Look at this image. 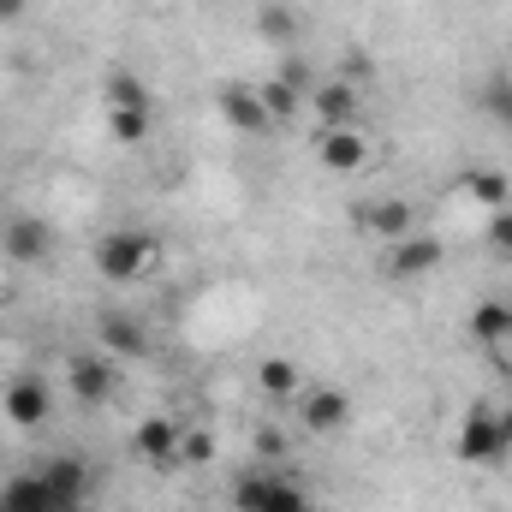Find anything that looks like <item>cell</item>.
Listing matches in <instances>:
<instances>
[{
	"label": "cell",
	"mask_w": 512,
	"mask_h": 512,
	"mask_svg": "<svg viewBox=\"0 0 512 512\" xmlns=\"http://www.w3.org/2000/svg\"><path fill=\"white\" fill-rule=\"evenodd\" d=\"M155 262H161V239H155V233H143V227H114V233H102V239H96V274H102V280H114V286L143 280Z\"/></svg>",
	"instance_id": "6da1fadb"
},
{
	"label": "cell",
	"mask_w": 512,
	"mask_h": 512,
	"mask_svg": "<svg viewBox=\"0 0 512 512\" xmlns=\"http://www.w3.org/2000/svg\"><path fill=\"white\" fill-rule=\"evenodd\" d=\"M453 453H459V465H501L512 447L507 435H501V411L489 405V399H477L465 417H459V435H453Z\"/></svg>",
	"instance_id": "7a4b0ae2"
},
{
	"label": "cell",
	"mask_w": 512,
	"mask_h": 512,
	"mask_svg": "<svg viewBox=\"0 0 512 512\" xmlns=\"http://www.w3.org/2000/svg\"><path fill=\"white\" fill-rule=\"evenodd\" d=\"M233 507L239 512H310V495H304V483H292V477L245 471V477L233 483Z\"/></svg>",
	"instance_id": "3957f363"
},
{
	"label": "cell",
	"mask_w": 512,
	"mask_h": 512,
	"mask_svg": "<svg viewBox=\"0 0 512 512\" xmlns=\"http://www.w3.org/2000/svg\"><path fill=\"white\" fill-rule=\"evenodd\" d=\"M310 114L322 120V131H346V126H358V114H364V90H358V84H346V78L310 84Z\"/></svg>",
	"instance_id": "277c9868"
},
{
	"label": "cell",
	"mask_w": 512,
	"mask_h": 512,
	"mask_svg": "<svg viewBox=\"0 0 512 512\" xmlns=\"http://www.w3.org/2000/svg\"><path fill=\"white\" fill-rule=\"evenodd\" d=\"M42 483H48L54 512H72V507L90 501V465H84L78 453H54V459L42 465Z\"/></svg>",
	"instance_id": "5b68a950"
},
{
	"label": "cell",
	"mask_w": 512,
	"mask_h": 512,
	"mask_svg": "<svg viewBox=\"0 0 512 512\" xmlns=\"http://www.w3.org/2000/svg\"><path fill=\"white\" fill-rule=\"evenodd\" d=\"M0 411H6V423H12V429H42V423H48V411H54L48 382H36V376H12L6 393H0Z\"/></svg>",
	"instance_id": "8992f818"
},
{
	"label": "cell",
	"mask_w": 512,
	"mask_h": 512,
	"mask_svg": "<svg viewBox=\"0 0 512 512\" xmlns=\"http://www.w3.org/2000/svg\"><path fill=\"white\" fill-rule=\"evenodd\" d=\"M0 251L12 256V262H24V268H36V262L54 256V227L42 215H12L6 233H0Z\"/></svg>",
	"instance_id": "52a82bcc"
},
{
	"label": "cell",
	"mask_w": 512,
	"mask_h": 512,
	"mask_svg": "<svg viewBox=\"0 0 512 512\" xmlns=\"http://www.w3.org/2000/svg\"><path fill=\"white\" fill-rule=\"evenodd\" d=\"M292 405H298V417H304L310 435H334V429L352 423V399H346L340 387H304Z\"/></svg>",
	"instance_id": "ba28073f"
},
{
	"label": "cell",
	"mask_w": 512,
	"mask_h": 512,
	"mask_svg": "<svg viewBox=\"0 0 512 512\" xmlns=\"http://www.w3.org/2000/svg\"><path fill=\"white\" fill-rule=\"evenodd\" d=\"M441 256H447V245H441L435 233H405L399 245H387L382 268L393 274V280H417V274H429V268H441Z\"/></svg>",
	"instance_id": "9c48e42d"
},
{
	"label": "cell",
	"mask_w": 512,
	"mask_h": 512,
	"mask_svg": "<svg viewBox=\"0 0 512 512\" xmlns=\"http://www.w3.org/2000/svg\"><path fill=\"white\" fill-rule=\"evenodd\" d=\"M179 441H185V429H179L173 417H143V423L131 429V453H137L143 465H179Z\"/></svg>",
	"instance_id": "30bf717a"
},
{
	"label": "cell",
	"mask_w": 512,
	"mask_h": 512,
	"mask_svg": "<svg viewBox=\"0 0 512 512\" xmlns=\"http://www.w3.org/2000/svg\"><path fill=\"white\" fill-rule=\"evenodd\" d=\"M66 387H72V399L78 405H108L114 399V387H120V376H114V364L108 358H72L66 364Z\"/></svg>",
	"instance_id": "8fae6325"
},
{
	"label": "cell",
	"mask_w": 512,
	"mask_h": 512,
	"mask_svg": "<svg viewBox=\"0 0 512 512\" xmlns=\"http://www.w3.org/2000/svg\"><path fill=\"white\" fill-rule=\"evenodd\" d=\"M96 340H102V352H114V358H143V352H149V334H143V322H137L131 310H102V316H96Z\"/></svg>",
	"instance_id": "7c38bea8"
},
{
	"label": "cell",
	"mask_w": 512,
	"mask_h": 512,
	"mask_svg": "<svg viewBox=\"0 0 512 512\" xmlns=\"http://www.w3.org/2000/svg\"><path fill=\"white\" fill-rule=\"evenodd\" d=\"M215 114L227 120L233 131H268V108H262V96H256V84H227L221 96H215Z\"/></svg>",
	"instance_id": "4fadbf2b"
},
{
	"label": "cell",
	"mask_w": 512,
	"mask_h": 512,
	"mask_svg": "<svg viewBox=\"0 0 512 512\" xmlns=\"http://www.w3.org/2000/svg\"><path fill=\"white\" fill-rule=\"evenodd\" d=\"M316 155H322V167H328V173H358V167H370V137H364L358 126L322 131Z\"/></svg>",
	"instance_id": "5bb4252c"
},
{
	"label": "cell",
	"mask_w": 512,
	"mask_h": 512,
	"mask_svg": "<svg viewBox=\"0 0 512 512\" xmlns=\"http://www.w3.org/2000/svg\"><path fill=\"white\" fill-rule=\"evenodd\" d=\"M459 191H465L477 209H489V215H495V209H512V179L501 167H465V173H459Z\"/></svg>",
	"instance_id": "9a60e30c"
},
{
	"label": "cell",
	"mask_w": 512,
	"mask_h": 512,
	"mask_svg": "<svg viewBox=\"0 0 512 512\" xmlns=\"http://www.w3.org/2000/svg\"><path fill=\"white\" fill-rule=\"evenodd\" d=\"M364 233L382 239V245H399L405 233H417V209L405 197H382V203H370V227Z\"/></svg>",
	"instance_id": "2e32d148"
},
{
	"label": "cell",
	"mask_w": 512,
	"mask_h": 512,
	"mask_svg": "<svg viewBox=\"0 0 512 512\" xmlns=\"http://www.w3.org/2000/svg\"><path fill=\"white\" fill-rule=\"evenodd\" d=\"M0 512H54L42 471H18V477H6V483H0Z\"/></svg>",
	"instance_id": "e0dca14e"
},
{
	"label": "cell",
	"mask_w": 512,
	"mask_h": 512,
	"mask_svg": "<svg viewBox=\"0 0 512 512\" xmlns=\"http://www.w3.org/2000/svg\"><path fill=\"white\" fill-rule=\"evenodd\" d=\"M471 340L489 352V346H507L512 340V304H501V298H483L477 310H471Z\"/></svg>",
	"instance_id": "ac0fdd59"
},
{
	"label": "cell",
	"mask_w": 512,
	"mask_h": 512,
	"mask_svg": "<svg viewBox=\"0 0 512 512\" xmlns=\"http://www.w3.org/2000/svg\"><path fill=\"white\" fill-rule=\"evenodd\" d=\"M256 393H262V399H298V393H304L298 364H292V358H262V364H256Z\"/></svg>",
	"instance_id": "d6986e66"
},
{
	"label": "cell",
	"mask_w": 512,
	"mask_h": 512,
	"mask_svg": "<svg viewBox=\"0 0 512 512\" xmlns=\"http://www.w3.org/2000/svg\"><path fill=\"white\" fill-rule=\"evenodd\" d=\"M102 102H108V108H137V114H155V102H149V90H143V78H137L131 66H114V72H108Z\"/></svg>",
	"instance_id": "ffe728a7"
},
{
	"label": "cell",
	"mask_w": 512,
	"mask_h": 512,
	"mask_svg": "<svg viewBox=\"0 0 512 512\" xmlns=\"http://www.w3.org/2000/svg\"><path fill=\"white\" fill-rule=\"evenodd\" d=\"M256 96H262V108H268V120H274V126L304 114V90H298V84H286V78H268V84H256Z\"/></svg>",
	"instance_id": "44dd1931"
},
{
	"label": "cell",
	"mask_w": 512,
	"mask_h": 512,
	"mask_svg": "<svg viewBox=\"0 0 512 512\" xmlns=\"http://www.w3.org/2000/svg\"><path fill=\"white\" fill-rule=\"evenodd\" d=\"M149 126H155V114H137V108H108V137H114V143H126V149H137V143L149 137Z\"/></svg>",
	"instance_id": "7402d4cb"
},
{
	"label": "cell",
	"mask_w": 512,
	"mask_h": 512,
	"mask_svg": "<svg viewBox=\"0 0 512 512\" xmlns=\"http://www.w3.org/2000/svg\"><path fill=\"white\" fill-rule=\"evenodd\" d=\"M256 36L286 48V42L298 36V18H292V6H280V0H274V6H262V12H256Z\"/></svg>",
	"instance_id": "603a6c76"
},
{
	"label": "cell",
	"mask_w": 512,
	"mask_h": 512,
	"mask_svg": "<svg viewBox=\"0 0 512 512\" xmlns=\"http://www.w3.org/2000/svg\"><path fill=\"white\" fill-rule=\"evenodd\" d=\"M483 114H489V120H501V126L512 131V78H507V72H495V78L483 84Z\"/></svg>",
	"instance_id": "cb8c5ba5"
},
{
	"label": "cell",
	"mask_w": 512,
	"mask_h": 512,
	"mask_svg": "<svg viewBox=\"0 0 512 512\" xmlns=\"http://www.w3.org/2000/svg\"><path fill=\"white\" fill-rule=\"evenodd\" d=\"M209 459H215V429H185L179 465H209Z\"/></svg>",
	"instance_id": "d4e9b609"
},
{
	"label": "cell",
	"mask_w": 512,
	"mask_h": 512,
	"mask_svg": "<svg viewBox=\"0 0 512 512\" xmlns=\"http://www.w3.org/2000/svg\"><path fill=\"white\" fill-rule=\"evenodd\" d=\"M483 239H489V251H495V256H507V262H512V209H495V215H489Z\"/></svg>",
	"instance_id": "484cf974"
},
{
	"label": "cell",
	"mask_w": 512,
	"mask_h": 512,
	"mask_svg": "<svg viewBox=\"0 0 512 512\" xmlns=\"http://www.w3.org/2000/svg\"><path fill=\"white\" fill-rule=\"evenodd\" d=\"M370 72H376V60H370L364 48H346V54H340V78H346V84H370Z\"/></svg>",
	"instance_id": "4316f807"
},
{
	"label": "cell",
	"mask_w": 512,
	"mask_h": 512,
	"mask_svg": "<svg viewBox=\"0 0 512 512\" xmlns=\"http://www.w3.org/2000/svg\"><path fill=\"white\" fill-rule=\"evenodd\" d=\"M256 453H262V459H280V453H286V435H280V429H256Z\"/></svg>",
	"instance_id": "83f0119b"
},
{
	"label": "cell",
	"mask_w": 512,
	"mask_h": 512,
	"mask_svg": "<svg viewBox=\"0 0 512 512\" xmlns=\"http://www.w3.org/2000/svg\"><path fill=\"white\" fill-rule=\"evenodd\" d=\"M280 78L298 84V90H310V66H304V60H280Z\"/></svg>",
	"instance_id": "f1b7e54d"
},
{
	"label": "cell",
	"mask_w": 512,
	"mask_h": 512,
	"mask_svg": "<svg viewBox=\"0 0 512 512\" xmlns=\"http://www.w3.org/2000/svg\"><path fill=\"white\" fill-rule=\"evenodd\" d=\"M24 6H30V0H0V24H18V18H24Z\"/></svg>",
	"instance_id": "f546056e"
},
{
	"label": "cell",
	"mask_w": 512,
	"mask_h": 512,
	"mask_svg": "<svg viewBox=\"0 0 512 512\" xmlns=\"http://www.w3.org/2000/svg\"><path fill=\"white\" fill-rule=\"evenodd\" d=\"M501 435H507V447H512V405L501 411Z\"/></svg>",
	"instance_id": "4dcf8cb0"
},
{
	"label": "cell",
	"mask_w": 512,
	"mask_h": 512,
	"mask_svg": "<svg viewBox=\"0 0 512 512\" xmlns=\"http://www.w3.org/2000/svg\"><path fill=\"white\" fill-rule=\"evenodd\" d=\"M72 512H96V507H90V501H84V507H72Z\"/></svg>",
	"instance_id": "1f68e13d"
}]
</instances>
